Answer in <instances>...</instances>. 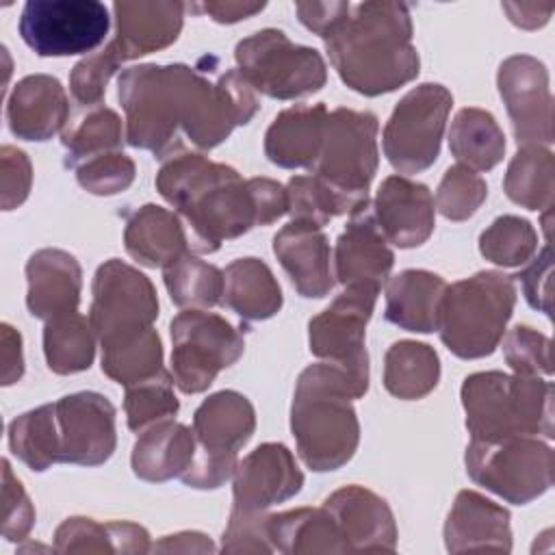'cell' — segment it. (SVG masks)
Masks as SVG:
<instances>
[{"mask_svg":"<svg viewBox=\"0 0 555 555\" xmlns=\"http://www.w3.org/2000/svg\"><path fill=\"white\" fill-rule=\"evenodd\" d=\"M102 373L113 382L132 386L163 371V343L154 327H143L100 343Z\"/></svg>","mask_w":555,"mask_h":555,"instance_id":"obj_36","label":"cell"},{"mask_svg":"<svg viewBox=\"0 0 555 555\" xmlns=\"http://www.w3.org/2000/svg\"><path fill=\"white\" fill-rule=\"evenodd\" d=\"M267 538L273 553H347L332 514L321 507H297L267 516Z\"/></svg>","mask_w":555,"mask_h":555,"instance_id":"obj_31","label":"cell"},{"mask_svg":"<svg viewBox=\"0 0 555 555\" xmlns=\"http://www.w3.org/2000/svg\"><path fill=\"white\" fill-rule=\"evenodd\" d=\"M514 304V280L501 271H477L447 284L436 325L440 340L462 360L486 358L499 347Z\"/></svg>","mask_w":555,"mask_h":555,"instance_id":"obj_6","label":"cell"},{"mask_svg":"<svg viewBox=\"0 0 555 555\" xmlns=\"http://www.w3.org/2000/svg\"><path fill=\"white\" fill-rule=\"evenodd\" d=\"M108 26V9L95 0H28L20 15V35L39 56L87 54Z\"/></svg>","mask_w":555,"mask_h":555,"instance_id":"obj_13","label":"cell"},{"mask_svg":"<svg viewBox=\"0 0 555 555\" xmlns=\"http://www.w3.org/2000/svg\"><path fill=\"white\" fill-rule=\"evenodd\" d=\"M464 462L475 483L514 505H527L553 486L555 455L538 436L470 438Z\"/></svg>","mask_w":555,"mask_h":555,"instance_id":"obj_8","label":"cell"},{"mask_svg":"<svg viewBox=\"0 0 555 555\" xmlns=\"http://www.w3.org/2000/svg\"><path fill=\"white\" fill-rule=\"evenodd\" d=\"M496 85L518 147H548L553 143V98L546 65L531 54H512L499 65Z\"/></svg>","mask_w":555,"mask_h":555,"instance_id":"obj_16","label":"cell"},{"mask_svg":"<svg viewBox=\"0 0 555 555\" xmlns=\"http://www.w3.org/2000/svg\"><path fill=\"white\" fill-rule=\"evenodd\" d=\"M124 245L132 260L150 269H165L191 251L178 212L158 204H143L126 217Z\"/></svg>","mask_w":555,"mask_h":555,"instance_id":"obj_27","label":"cell"},{"mask_svg":"<svg viewBox=\"0 0 555 555\" xmlns=\"http://www.w3.org/2000/svg\"><path fill=\"white\" fill-rule=\"evenodd\" d=\"M377 293L379 291L375 288L347 286L308 323L310 351L325 362L343 366L362 392L369 390V353L364 336Z\"/></svg>","mask_w":555,"mask_h":555,"instance_id":"obj_14","label":"cell"},{"mask_svg":"<svg viewBox=\"0 0 555 555\" xmlns=\"http://www.w3.org/2000/svg\"><path fill=\"white\" fill-rule=\"evenodd\" d=\"M150 548L147 529L128 520L98 522L72 516L54 531L56 553H147Z\"/></svg>","mask_w":555,"mask_h":555,"instance_id":"obj_33","label":"cell"},{"mask_svg":"<svg viewBox=\"0 0 555 555\" xmlns=\"http://www.w3.org/2000/svg\"><path fill=\"white\" fill-rule=\"evenodd\" d=\"M2 340V384L11 386L24 375V353H22V336L9 323L0 327Z\"/></svg>","mask_w":555,"mask_h":555,"instance_id":"obj_54","label":"cell"},{"mask_svg":"<svg viewBox=\"0 0 555 555\" xmlns=\"http://www.w3.org/2000/svg\"><path fill=\"white\" fill-rule=\"evenodd\" d=\"M451 104V91L438 82H423L397 102L384 126L382 145L399 173H421L436 163Z\"/></svg>","mask_w":555,"mask_h":555,"instance_id":"obj_12","label":"cell"},{"mask_svg":"<svg viewBox=\"0 0 555 555\" xmlns=\"http://www.w3.org/2000/svg\"><path fill=\"white\" fill-rule=\"evenodd\" d=\"M444 546L449 553L512 551L509 512L475 490H460L447 516Z\"/></svg>","mask_w":555,"mask_h":555,"instance_id":"obj_25","label":"cell"},{"mask_svg":"<svg viewBox=\"0 0 555 555\" xmlns=\"http://www.w3.org/2000/svg\"><path fill=\"white\" fill-rule=\"evenodd\" d=\"M154 551H165V553H212L215 544L197 531H182L176 535H165L160 542L152 546Z\"/></svg>","mask_w":555,"mask_h":555,"instance_id":"obj_57","label":"cell"},{"mask_svg":"<svg viewBox=\"0 0 555 555\" xmlns=\"http://www.w3.org/2000/svg\"><path fill=\"white\" fill-rule=\"evenodd\" d=\"M304 486L293 453L282 442H264L236 462L232 475V512L262 514L293 499Z\"/></svg>","mask_w":555,"mask_h":555,"instance_id":"obj_18","label":"cell"},{"mask_svg":"<svg viewBox=\"0 0 555 555\" xmlns=\"http://www.w3.org/2000/svg\"><path fill=\"white\" fill-rule=\"evenodd\" d=\"M501 340L505 362L514 373L531 377L553 373V345L542 332L529 325H516Z\"/></svg>","mask_w":555,"mask_h":555,"instance_id":"obj_47","label":"cell"},{"mask_svg":"<svg viewBox=\"0 0 555 555\" xmlns=\"http://www.w3.org/2000/svg\"><path fill=\"white\" fill-rule=\"evenodd\" d=\"M273 254L301 297L321 299L332 291L336 280L323 228L291 219L273 236Z\"/></svg>","mask_w":555,"mask_h":555,"instance_id":"obj_23","label":"cell"},{"mask_svg":"<svg viewBox=\"0 0 555 555\" xmlns=\"http://www.w3.org/2000/svg\"><path fill=\"white\" fill-rule=\"evenodd\" d=\"M11 132L24 141H48L69 121V98L59 78L48 74L24 76L7 102Z\"/></svg>","mask_w":555,"mask_h":555,"instance_id":"obj_24","label":"cell"},{"mask_svg":"<svg viewBox=\"0 0 555 555\" xmlns=\"http://www.w3.org/2000/svg\"><path fill=\"white\" fill-rule=\"evenodd\" d=\"M373 212L388 243L401 249L423 245L434 232V195L405 176H388L379 184Z\"/></svg>","mask_w":555,"mask_h":555,"instance_id":"obj_21","label":"cell"},{"mask_svg":"<svg viewBox=\"0 0 555 555\" xmlns=\"http://www.w3.org/2000/svg\"><path fill=\"white\" fill-rule=\"evenodd\" d=\"M117 87L126 141L160 160L182 147L178 130L195 147L212 150L236 126L249 124L260 106L238 69H225L210 80L202 67L143 63L124 69Z\"/></svg>","mask_w":555,"mask_h":555,"instance_id":"obj_1","label":"cell"},{"mask_svg":"<svg viewBox=\"0 0 555 555\" xmlns=\"http://www.w3.org/2000/svg\"><path fill=\"white\" fill-rule=\"evenodd\" d=\"M156 191L176 208L195 254H212L223 241L288 212L286 186L280 182L243 180L234 167L184 147L163 158Z\"/></svg>","mask_w":555,"mask_h":555,"instance_id":"obj_2","label":"cell"},{"mask_svg":"<svg viewBox=\"0 0 555 555\" xmlns=\"http://www.w3.org/2000/svg\"><path fill=\"white\" fill-rule=\"evenodd\" d=\"M462 408L466 429L477 440L553 434V384L531 375L479 371L464 379Z\"/></svg>","mask_w":555,"mask_h":555,"instance_id":"obj_5","label":"cell"},{"mask_svg":"<svg viewBox=\"0 0 555 555\" xmlns=\"http://www.w3.org/2000/svg\"><path fill=\"white\" fill-rule=\"evenodd\" d=\"M78 184L91 195H117L126 191L137 176L134 160L124 152H104L74 167Z\"/></svg>","mask_w":555,"mask_h":555,"instance_id":"obj_46","label":"cell"},{"mask_svg":"<svg viewBox=\"0 0 555 555\" xmlns=\"http://www.w3.org/2000/svg\"><path fill=\"white\" fill-rule=\"evenodd\" d=\"M395 254L384 236L373 204L366 199L358 206L334 247V278L347 286L379 291L388 282Z\"/></svg>","mask_w":555,"mask_h":555,"instance_id":"obj_19","label":"cell"},{"mask_svg":"<svg viewBox=\"0 0 555 555\" xmlns=\"http://www.w3.org/2000/svg\"><path fill=\"white\" fill-rule=\"evenodd\" d=\"M364 397L353 377L338 364L306 366L295 384L291 431L304 464L317 473L345 466L360 442L353 399Z\"/></svg>","mask_w":555,"mask_h":555,"instance_id":"obj_4","label":"cell"},{"mask_svg":"<svg viewBox=\"0 0 555 555\" xmlns=\"http://www.w3.org/2000/svg\"><path fill=\"white\" fill-rule=\"evenodd\" d=\"M551 275H553V256H551L548 243L516 275L522 284L527 304L546 317H551Z\"/></svg>","mask_w":555,"mask_h":555,"instance_id":"obj_52","label":"cell"},{"mask_svg":"<svg viewBox=\"0 0 555 555\" xmlns=\"http://www.w3.org/2000/svg\"><path fill=\"white\" fill-rule=\"evenodd\" d=\"M501 9L507 13L512 24L525 30L542 28L553 13V4H538V2H503Z\"/></svg>","mask_w":555,"mask_h":555,"instance_id":"obj_56","label":"cell"},{"mask_svg":"<svg viewBox=\"0 0 555 555\" xmlns=\"http://www.w3.org/2000/svg\"><path fill=\"white\" fill-rule=\"evenodd\" d=\"M182 2H115V35L106 43L121 63L171 46L184 24Z\"/></svg>","mask_w":555,"mask_h":555,"instance_id":"obj_22","label":"cell"},{"mask_svg":"<svg viewBox=\"0 0 555 555\" xmlns=\"http://www.w3.org/2000/svg\"><path fill=\"white\" fill-rule=\"evenodd\" d=\"M440 379V358L434 347L416 340L392 343L384 358V386L403 401L423 399Z\"/></svg>","mask_w":555,"mask_h":555,"instance_id":"obj_35","label":"cell"},{"mask_svg":"<svg viewBox=\"0 0 555 555\" xmlns=\"http://www.w3.org/2000/svg\"><path fill=\"white\" fill-rule=\"evenodd\" d=\"M121 141L124 124L113 108L104 104L85 108V113L67 124L61 134V143L67 152L65 165L76 167L91 156L117 152L121 147Z\"/></svg>","mask_w":555,"mask_h":555,"instance_id":"obj_41","label":"cell"},{"mask_svg":"<svg viewBox=\"0 0 555 555\" xmlns=\"http://www.w3.org/2000/svg\"><path fill=\"white\" fill-rule=\"evenodd\" d=\"M323 507L332 514L347 544V553H392L397 522L388 503L373 490L351 483L334 490Z\"/></svg>","mask_w":555,"mask_h":555,"instance_id":"obj_20","label":"cell"},{"mask_svg":"<svg viewBox=\"0 0 555 555\" xmlns=\"http://www.w3.org/2000/svg\"><path fill=\"white\" fill-rule=\"evenodd\" d=\"M486 197H488L486 180L477 171L457 163L444 171L436 191L434 206L449 221H466L477 212V208L486 202Z\"/></svg>","mask_w":555,"mask_h":555,"instance_id":"obj_45","label":"cell"},{"mask_svg":"<svg viewBox=\"0 0 555 555\" xmlns=\"http://www.w3.org/2000/svg\"><path fill=\"white\" fill-rule=\"evenodd\" d=\"M267 512L238 514L230 512L228 527L223 531V553H273L267 538Z\"/></svg>","mask_w":555,"mask_h":555,"instance_id":"obj_50","label":"cell"},{"mask_svg":"<svg viewBox=\"0 0 555 555\" xmlns=\"http://www.w3.org/2000/svg\"><path fill=\"white\" fill-rule=\"evenodd\" d=\"M479 251L499 267H520L538 251V234L527 219L501 215L481 232Z\"/></svg>","mask_w":555,"mask_h":555,"instance_id":"obj_44","label":"cell"},{"mask_svg":"<svg viewBox=\"0 0 555 555\" xmlns=\"http://www.w3.org/2000/svg\"><path fill=\"white\" fill-rule=\"evenodd\" d=\"M9 449L35 473L59 464L54 403H43L13 418L9 425Z\"/></svg>","mask_w":555,"mask_h":555,"instance_id":"obj_39","label":"cell"},{"mask_svg":"<svg viewBox=\"0 0 555 555\" xmlns=\"http://www.w3.org/2000/svg\"><path fill=\"white\" fill-rule=\"evenodd\" d=\"M377 128V117L371 111L345 106L327 111L321 152L310 173L353 204H364L379 163Z\"/></svg>","mask_w":555,"mask_h":555,"instance_id":"obj_10","label":"cell"},{"mask_svg":"<svg viewBox=\"0 0 555 555\" xmlns=\"http://www.w3.org/2000/svg\"><path fill=\"white\" fill-rule=\"evenodd\" d=\"M119 65L121 61L108 46L78 61L69 74V91L76 104H80L82 108L100 106L106 85Z\"/></svg>","mask_w":555,"mask_h":555,"instance_id":"obj_48","label":"cell"},{"mask_svg":"<svg viewBox=\"0 0 555 555\" xmlns=\"http://www.w3.org/2000/svg\"><path fill=\"white\" fill-rule=\"evenodd\" d=\"M171 375L186 395L210 388L219 371L232 366L245 351L243 334L221 314L186 308L169 325Z\"/></svg>","mask_w":555,"mask_h":555,"instance_id":"obj_11","label":"cell"},{"mask_svg":"<svg viewBox=\"0 0 555 555\" xmlns=\"http://www.w3.org/2000/svg\"><path fill=\"white\" fill-rule=\"evenodd\" d=\"M256 429L251 401L236 390H219L204 399L193 414L195 457L180 477L184 486L215 490L232 479L238 449L247 444Z\"/></svg>","mask_w":555,"mask_h":555,"instance_id":"obj_7","label":"cell"},{"mask_svg":"<svg viewBox=\"0 0 555 555\" xmlns=\"http://www.w3.org/2000/svg\"><path fill=\"white\" fill-rule=\"evenodd\" d=\"M91 295L89 321L98 343L152 327L158 317V297L150 278L119 258L98 267Z\"/></svg>","mask_w":555,"mask_h":555,"instance_id":"obj_15","label":"cell"},{"mask_svg":"<svg viewBox=\"0 0 555 555\" xmlns=\"http://www.w3.org/2000/svg\"><path fill=\"white\" fill-rule=\"evenodd\" d=\"M234 61L245 82L273 100L312 95L327 80L321 52L293 43L278 28H262L241 39L234 48Z\"/></svg>","mask_w":555,"mask_h":555,"instance_id":"obj_9","label":"cell"},{"mask_svg":"<svg viewBox=\"0 0 555 555\" xmlns=\"http://www.w3.org/2000/svg\"><path fill=\"white\" fill-rule=\"evenodd\" d=\"M195 434L191 427L167 418L143 429L132 447V473L150 483L182 477L195 457Z\"/></svg>","mask_w":555,"mask_h":555,"instance_id":"obj_29","label":"cell"},{"mask_svg":"<svg viewBox=\"0 0 555 555\" xmlns=\"http://www.w3.org/2000/svg\"><path fill=\"white\" fill-rule=\"evenodd\" d=\"M35 525V507L13 475L9 460H2V535L9 542L26 540Z\"/></svg>","mask_w":555,"mask_h":555,"instance_id":"obj_49","label":"cell"},{"mask_svg":"<svg viewBox=\"0 0 555 555\" xmlns=\"http://www.w3.org/2000/svg\"><path fill=\"white\" fill-rule=\"evenodd\" d=\"M505 195L527 210H548L555 197V158L548 147H518L503 178Z\"/></svg>","mask_w":555,"mask_h":555,"instance_id":"obj_37","label":"cell"},{"mask_svg":"<svg viewBox=\"0 0 555 555\" xmlns=\"http://www.w3.org/2000/svg\"><path fill=\"white\" fill-rule=\"evenodd\" d=\"M412 17L403 2H360L327 35L325 50L340 80L366 95L390 93L418 76L421 59L412 43Z\"/></svg>","mask_w":555,"mask_h":555,"instance_id":"obj_3","label":"cell"},{"mask_svg":"<svg viewBox=\"0 0 555 555\" xmlns=\"http://www.w3.org/2000/svg\"><path fill=\"white\" fill-rule=\"evenodd\" d=\"M449 147L460 165L473 171H490L503 160L505 134L492 113L468 106L451 121Z\"/></svg>","mask_w":555,"mask_h":555,"instance_id":"obj_34","label":"cell"},{"mask_svg":"<svg viewBox=\"0 0 555 555\" xmlns=\"http://www.w3.org/2000/svg\"><path fill=\"white\" fill-rule=\"evenodd\" d=\"M189 9L202 11L219 24H236L241 20H247L260 13L264 9V2H202V4H191Z\"/></svg>","mask_w":555,"mask_h":555,"instance_id":"obj_55","label":"cell"},{"mask_svg":"<svg viewBox=\"0 0 555 555\" xmlns=\"http://www.w3.org/2000/svg\"><path fill=\"white\" fill-rule=\"evenodd\" d=\"M26 306L35 319L50 321L78 310L82 269L69 251L54 247L35 251L26 262Z\"/></svg>","mask_w":555,"mask_h":555,"instance_id":"obj_26","label":"cell"},{"mask_svg":"<svg viewBox=\"0 0 555 555\" xmlns=\"http://www.w3.org/2000/svg\"><path fill=\"white\" fill-rule=\"evenodd\" d=\"M447 282L425 269H405L386 282V321L416 334H429L438 325V308Z\"/></svg>","mask_w":555,"mask_h":555,"instance_id":"obj_30","label":"cell"},{"mask_svg":"<svg viewBox=\"0 0 555 555\" xmlns=\"http://www.w3.org/2000/svg\"><path fill=\"white\" fill-rule=\"evenodd\" d=\"M282 288L260 258L247 256L223 269L221 304L245 321H264L280 312Z\"/></svg>","mask_w":555,"mask_h":555,"instance_id":"obj_32","label":"cell"},{"mask_svg":"<svg viewBox=\"0 0 555 555\" xmlns=\"http://www.w3.org/2000/svg\"><path fill=\"white\" fill-rule=\"evenodd\" d=\"M0 182H2V210H13L26 202L33 186V167L28 156L13 147L0 150Z\"/></svg>","mask_w":555,"mask_h":555,"instance_id":"obj_51","label":"cell"},{"mask_svg":"<svg viewBox=\"0 0 555 555\" xmlns=\"http://www.w3.org/2000/svg\"><path fill=\"white\" fill-rule=\"evenodd\" d=\"M288 197V215L293 221H306L323 228L330 219L353 212L358 204L334 191L317 176H293L286 184ZM362 206V204H360Z\"/></svg>","mask_w":555,"mask_h":555,"instance_id":"obj_43","label":"cell"},{"mask_svg":"<svg viewBox=\"0 0 555 555\" xmlns=\"http://www.w3.org/2000/svg\"><path fill=\"white\" fill-rule=\"evenodd\" d=\"M173 375L163 369L143 382L126 386L124 412L132 431L141 434L143 429L176 416L180 401L173 395Z\"/></svg>","mask_w":555,"mask_h":555,"instance_id":"obj_42","label":"cell"},{"mask_svg":"<svg viewBox=\"0 0 555 555\" xmlns=\"http://www.w3.org/2000/svg\"><path fill=\"white\" fill-rule=\"evenodd\" d=\"M163 280L169 299L178 308L208 310L221 304L223 295V271L215 264L197 258L195 254H184L163 269Z\"/></svg>","mask_w":555,"mask_h":555,"instance_id":"obj_40","label":"cell"},{"mask_svg":"<svg viewBox=\"0 0 555 555\" xmlns=\"http://www.w3.org/2000/svg\"><path fill=\"white\" fill-rule=\"evenodd\" d=\"M95 340L89 317H82L78 310L46 321L43 356L48 369L56 375L87 371L95 358Z\"/></svg>","mask_w":555,"mask_h":555,"instance_id":"obj_38","label":"cell"},{"mask_svg":"<svg viewBox=\"0 0 555 555\" xmlns=\"http://www.w3.org/2000/svg\"><path fill=\"white\" fill-rule=\"evenodd\" d=\"M325 104H295L275 115L264 132V154L282 169H310L321 152Z\"/></svg>","mask_w":555,"mask_h":555,"instance_id":"obj_28","label":"cell"},{"mask_svg":"<svg viewBox=\"0 0 555 555\" xmlns=\"http://www.w3.org/2000/svg\"><path fill=\"white\" fill-rule=\"evenodd\" d=\"M59 464L100 466L115 447V405L100 392L80 390L54 401Z\"/></svg>","mask_w":555,"mask_h":555,"instance_id":"obj_17","label":"cell"},{"mask_svg":"<svg viewBox=\"0 0 555 555\" xmlns=\"http://www.w3.org/2000/svg\"><path fill=\"white\" fill-rule=\"evenodd\" d=\"M299 22L312 30L314 35H319L321 39H325L327 35H332L351 13V4L349 2H297L295 4Z\"/></svg>","mask_w":555,"mask_h":555,"instance_id":"obj_53","label":"cell"}]
</instances>
